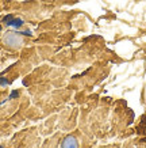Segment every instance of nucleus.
I'll list each match as a JSON object with an SVG mask.
<instances>
[{"label":"nucleus","mask_w":146,"mask_h":148,"mask_svg":"<svg viewBox=\"0 0 146 148\" xmlns=\"http://www.w3.org/2000/svg\"><path fill=\"white\" fill-rule=\"evenodd\" d=\"M24 42H26L24 37L16 32H7L0 38V45H1V48H4V49L8 50V52H18L19 49L23 48Z\"/></svg>","instance_id":"obj_1"},{"label":"nucleus","mask_w":146,"mask_h":148,"mask_svg":"<svg viewBox=\"0 0 146 148\" xmlns=\"http://www.w3.org/2000/svg\"><path fill=\"white\" fill-rule=\"evenodd\" d=\"M61 148H80L79 139L75 135H67L61 141Z\"/></svg>","instance_id":"obj_2"}]
</instances>
